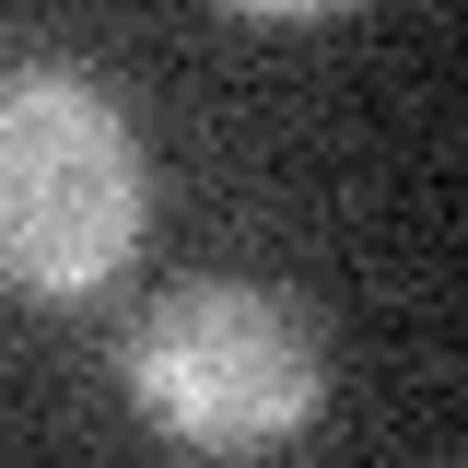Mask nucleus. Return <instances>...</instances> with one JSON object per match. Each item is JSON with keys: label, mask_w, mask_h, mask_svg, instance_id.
<instances>
[{"label": "nucleus", "mask_w": 468, "mask_h": 468, "mask_svg": "<svg viewBox=\"0 0 468 468\" xmlns=\"http://www.w3.org/2000/svg\"><path fill=\"white\" fill-rule=\"evenodd\" d=\"M117 387L187 457H270L328 410V351L258 282H176L129 316Z\"/></svg>", "instance_id": "2"}, {"label": "nucleus", "mask_w": 468, "mask_h": 468, "mask_svg": "<svg viewBox=\"0 0 468 468\" xmlns=\"http://www.w3.org/2000/svg\"><path fill=\"white\" fill-rule=\"evenodd\" d=\"M153 234V165L106 82L82 70H0V292L94 304Z\"/></svg>", "instance_id": "1"}, {"label": "nucleus", "mask_w": 468, "mask_h": 468, "mask_svg": "<svg viewBox=\"0 0 468 468\" xmlns=\"http://www.w3.org/2000/svg\"><path fill=\"white\" fill-rule=\"evenodd\" d=\"M223 12H246V24H316V12H351V0H223Z\"/></svg>", "instance_id": "3"}]
</instances>
